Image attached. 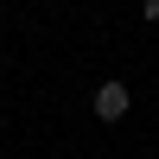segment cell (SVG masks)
Masks as SVG:
<instances>
[{"mask_svg":"<svg viewBox=\"0 0 159 159\" xmlns=\"http://www.w3.org/2000/svg\"><path fill=\"white\" fill-rule=\"evenodd\" d=\"M127 102H134V96H127V83H102L96 96H89V108H96V121H121Z\"/></svg>","mask_w":159,"mask_h":159,"instance_id":"6da1fadb","label":"cell"},{"mask_svg":"<svg viewBox=\"0 0 159 159\" xmlns=\"http://www.w3.org/2000/svg\"><path fill=\"white\" fill-rule=\"evenodd\" d=\"M140 13H147V25H159V0H140Z\"/></svg>","mask_w":159,"mask_h":159,"instance_id":"7a4b0ae2","label":"cell"}]
</instances>
